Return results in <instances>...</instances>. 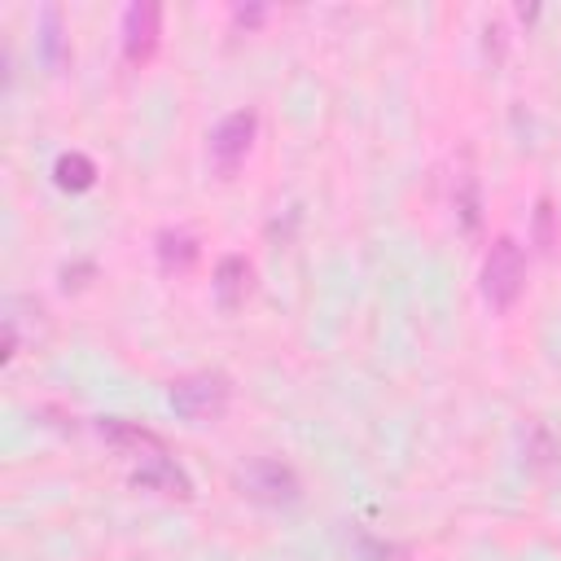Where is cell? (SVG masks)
Masks as SVG:
<instances>
[{
    "label": "cell",
    "mask_w": 561,
    "mask_h": 561,
    "mask_svg": "<svg viewBox=\"0 0 561 561\" xmlns=\"http://www.w3.org/2000/svg\"><path fill=\"white\" fill-rule=\"evenodd\" d=\"M228 377L215 373V368H202V373H184L180 381H171V408L193 421V425H206V421H219L224 408H228Z\"/></svg>",
    "instance_id": "obj_1"
},
{
    "label": "cell",
    "mask_w": 561,
    "mask_h": 561,
    "mask_svg": "<svg viewBox=\"0 0 561 561\" xmlns=\"http://www.w3.org/2000/svg\"><path fill=\"white\" fill-rule=\"evenodd\" d=\"M482 298L495 307V311H508L522 294V280H526V259H522V245L513 237H495L486 259H482Z\"/></svg>",
    "instance_id": "obj_2"
},
{
    "label": "cell",
    "mask_w": 561,
    "mask_h": 561,
    "mask_svg": "<svg viewBox=\"0 0 561 561\" xmlns=\"http://www.w3.org/2000/svg\"><path fill=\"white\" fill-rule=\"evenodd\" d=\"M241 491L250 500H259V504H272V508H289V504L302 500L298 473L289 465H280V460H250L241 469Z\"/></svg>",
    "instance_id": "obj_3"
},
{
    "label": "cell",
    "mask_w": 561,
    "mask_h": 561,
    "mask_svg": "<svg viewBox=\"0 0 561 561\" xmlns=\"http://www.w3.org/2000/svg\"><path fill=\"white\" fill-rule=\"evenodd\" d=\"M254 131H259V114H254V110H232V114H224V118L215 123V131H210V162H215V171L232 175V171L241 167V158L250 153Z\"/></svg>",
    "instance_id": "obj_4"
},
{
    "label": "cell",
    "mask_w": 561,
    "mask_h": 561,
    "mask_svg": "<svg viewBox=\"0 0 561 561\" xmlns=\"http://www.w3.org/2000/svg\"><path fill=\"white\" fill-rule=\"evenodd\" d=\"M158 22H162V9L153 0H131L123 9V22H118V35H123V53L127 61H149L153 48H158Z\"/></svg>",
    "instance_id": "obj_5"
},
{
    "label": "cell",
    "mask_w": 561,
    "mask_h": 561,
    "mask_svg": "<svg viewBox=\"0 0 561 561\" xmlns=\"http://www.w3.org/2000/svg\"><path fill=\"white\" fill-rule=\"evenodd\" d=\"M131 486L153 491V495H162V500H193V482H188V473L167 456V447L153 451V456H140V465L131 469Z\"/></svg>",
    "instance_id": "obj_6"
},
{
    "label": "cell",
    "mask_w": 561,
    "mask_h": 561,
    "mask_svg": "<svg viewBox=\"0 0 561 561\" xmlns=\"http://www.w3.org/2000/svg\"><path fill=\"white\" fill-rule=\"evenodd\" d=\"M250 285H254V267H250L241 254H224V259L215 263L210 289H215V302H219L224 311H237V307L250 298Z\"/></svg>",
    "instance_id": "obj_7"
},
{
    "label": "cell",
    "mask_w": 561,
    "mask_h": 561,
    "mask_svg": "<svg viewBox=\"0 0 561 561\" xmlns=\"http://www.w3.org/2000/svg\"><path fill=\"white\" fill-rule=\"evenodd\" d=\"M96 434H101L105 443H114L118 451H136V456L162 451V438H158V434H149L145 425L123 421V416H101V421H96Z\"/></svg>",
    "instance_id": "obj_8"
},
{
    "label": "cell",
    "mask_w": 561,
    "mask_h": 561,
    "mask_svg": "<svg viewBox=\"0 0 561 561\" xmlns=\"http://www.w3.org/2000/svg\"><path fill=\"white\" fill-rule=\"evenodd\" d=\"M39 61H44V70H53V75H61L66 61H70V44H66L61 9H57V4H48V9L39 13Z\"/></svg>",
    "instance_id": "obj_9"
},
{
    "label": "cell",
    "mask_w": 561,
    "mask_h": 561,
    "mask_svg": "<svg viewBox=\"0 0 561 561\" xmlns=\"http://www.w3.org/2000/svg\"><path fill=\"white\" fill-rule=\"evenodd\" d=\"M197 259V237L184 228H162L158 232V263L162 272H188Z\"/></svg>",
    "instance_id": "obj_10"
},
{
    "label": "cell",
    "mask_w": 561,
    "mask_h": 561,
    "mask_svg": "<svg viewBox=\"0 0 561 561\" xmlns=\"http://www.w3.org/2000/svg\"><path fill=\"white\" fill-rule=\"evenodd\" d=\"M53 180H57V188H66V193H83V188L96 184V162H92L88 153L70 149V153H61V158L53 162Z\"/></svg>",
    "instance_id": "obj_11"
},
{
    "label": "cell",
    "mask_w": 561,
    "mask_h": 561,
    "mask_svg": "<svg viewBox=\"0 0 561 561\" xmlns=\"http://www.w3.org/2000/svg\"><path fill=\"white\" fill-rule=\"evenodd\" d=\"M535 224H539V245L548 250V245H552V228H548V224H552V206H548V197L539 202V215H535Z\"/></svg>",
    "instance_id": "obj_12"
},
{
    "label": "cell",
    "mask_w": 561,
    "mask_h": 561,
    "mask_svg": "<svg viewBox=\"0 0 561 561\" xmlns=\"http://www.w3.org/2000/svg\"><path fill=\"white\" fill-rule=\"evenodd\" d=\"M232 18H237V22H259V18H263V9H237Z\"/></svg>",
    "instance_id": "obj_13"
}]
</instances>
